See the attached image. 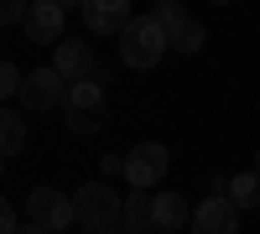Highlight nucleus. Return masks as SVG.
I'll return each mask as SVG.
<instances>
[{"instance_id":"1","label":"nucleus","mask_w":260,"mask_h":234,"mask_svg":"<svg viewBox=\"0 0 260 234\" xmlns=\"http://www.w3.org/2000/svg\"><path fill=\"white\" fill-rule=\"evenodd\" d=\"M167 26L156 16H136L130 26L120 31V57H125V68H136V73H146V68H156V62L167 57Z\"/></svg>"},{"instance_id":"2","label":"nucleus","mask_w":260,"mask_h":234,"mask_svg":"<svg viewBox=\"0 0 260 234\" xmlns=\"http://www.w3.org/2000/svg\"><path fill=\"white\" fill-rule=\"evenodd\" d=\"M73 208H78V224L99 234V229H115L120 214H125V198L110 193V182H83L78 193H73Z\"/></svg>"},{"instance_id":"3","label":"nucleus","mask_w":260,"mask_h":234,"mask_svg":"<svg viewBox=\"0 0 260 234\" xmlns=\"http://www.w3.org/2000/svg\"><path fill=\"white\" fill-rule=\"evenodd\" d=\"M99 125H104V89L94 78L68 83V130L73 136H94Z\"/></svg>"},{"instance_id":"4","label":"nucleus","mask_w":260,"mask_h":234,"mask_svg":"<svg viewBox=\"0 0 260 234\" xmlns=\"http://www.w3.org/2000/svg\"><path fill=\"white\" fill-rule=\"evenodd\" d=\"M26 219L47 224L52 234H68V224H78V208H73V198H62L57 187H31L26 193Z\"/></svg>"},{"instance_id":"5","label":"nucleus","mask_w":260,"mask_h":234,"mask_svg":"<svg viewBox=\"0 0 260 234\" xmlns=\"http://www.w3.org/2000/svg\"><path fill=\"white\" fill-rule=\"evenodd\" d=\"M21 104L26 110H52V104H68V78H62L52 62L47 68H31L21 78Z\"/></svg>"},{"instance_id":"6","label":"nucleus","mask_w":260,"mask_h":234,"mask_svg":"<svg viewBox=\"0 0 260 234\" xmlns=\"http://www.w3.org/2000/svg\"><path fill=\"white\" fill-rule=\"evenodd\" d=\"M167 166H172V151L161 141H141L136 151L125 156V177L136 182V187H156L161 177H167Z\"/></svg>"},{"instance_id":"7","label":"nucleus","mask_w":260,"mask_h":234,"mask_svg":"<svg viewBox=\"0 0 260 234\" xmlns=\"http://www.w3.org/2000/svg\"><path fill=\"white\" fill-rule=\"evenodd\" d=\"M192 234H234L240 229V208L229 203V193H213L203 203H192Z\"/></svg>"},{"instance_id":"8","label":"nucleus","mask_w":260,"mask_h":234,"mask_svg":"<svg viewBox=\"0 0 260 234\" xmlns=\"http://www.w3.org/2000/svg\"><path fill=\"white\" fill-rule=\"evenodd\" d=\"M62 21H68V11H62L57 0H31V11H26V21H21V26H26L31 42H42V47H57V42L68 37V26H62Z\"/></svg>"},{"instance_id":"9","label":"nucleus","mask_w":260,"mask_h":234,"mask_svg":"<svg viewBox=\"0 0 260 234\" xmlns=\"http://www.w3.org/2000/svg\"><path fill=\"white\" fill-rule=\"evenodd\" d=\"M130 21V0H83V26L94 37H120Z\"/></svg>"},{"instance_id":"10","label":"nucleus","mask_w":260,"mask_h":234,"mask_svg":"<svg viewBox=\"0 0 260 234\" xmlns=\"http://www.w3.org/2000/svg\"><path fill=\"white\" fill-rule=\"evenodd\" d=\"M52 68L68 78V83H78V78H94V47L83 37H62L57 47H52Z\"/></svg>"},{"instance_id":"11","label":"nucleus","mask_w":260,"mask_h":234,"mask_svg":"<svg viewBox=\"0 0 260 234\" xmlns=\"http://www.w3.org/2000/svg\"><path fill=\"white\" fill-rule=\"evenodd\" d=\"M151 219H156V234H177L182 224H192V208L182 193H156L151 198Z\"/></svg>"},{"instance_id":"12","label":"nucleus","mask_w":260,"mask_h":234,"mask_svg":"<svg viewBox=\"0 0 260 234\" xmlns=\"http://www.w3.org/2000/svg\"><path fill=\"white\" fill-rule=\"evenodd\" d=\"M120 224H125V234H156V219H151V198H146V187H136V193L125 198Z\"/></svg>"},{"instance_id":"13","label":"nucleus","mask_w":260,"mask_h":234,"mask_svg":"<svg viewBox=\"0 0 260 234\" xmlns=\"http://www.w3.org/2000/svg\"><path fill=\"white\" fill-rule=\"evenodd\" d=\"M224 193L234 208H260V172H234L224 182Z\"/></svg>"},{"instance_id":"14","label":"nucleus","mask_w":260,"mask_h":234,"mask_svg":"<svg viewBox=\"0 0 260 234\" xmlns=\"http://www.w3.org/2000/svg\"><path fill=\"white\" fill-rule=\"evenodd\" d=\"M21 146H26V120L0 104V156H16Z\"/></svg>"},{"instance_id":"15","label":"nucleus","mask_w":260,"mask_h":234,"mask_svg":"<svg viewBox=\"0 0 260 234\" xmlns=\"http://www.w3.org/2000/svg\"><path fill=\"white\" fill-rule=\"evenodd\" d=\"M203 37H208V31H203L198 21H192V16L182 21V26H172V31H167V42H172V52H182V57H187V52H198V47H203Z\"/></svg>"},{"instance_id":"16","label":"nucleus","mask_w":260,"mask_h":234,"mask_svg":"<svg viewBox=\"0 0 260 234\" xmlns=\"http://www.w3.org/2000/svg\"><path fill=\"white\" fill-rule=\"evenodd\" d=\"M151 16H156V21H161L167 31H172V26H182V21H187V11L177 6V0H156V11H151Z\"/></svg>"},{"instance_id":"17","label":"nucleus","mask_w":260,"mask_h":234,"mask_svg":"<svg viewBox=\"0 0 260 234\" xmlns=\"http://www.w3.org/2000/svg\"><path fill=\"white\" fill-rule=\"evenodd\" d=\"M31 0H0V26H16V21H26Z\"/></svg>"},{"instance_id":"18","label":"nucleus","mask_w":260,"mask_h":234,"mask_svg":"<svg viewBox=\"0 0 260 234\" xmlns=\"http://www.w3.org/2000/svg\"><path fill=\"white\" fill-rule=\"evenodd\" d=\"M21 68H11V62H0V99H11V94H21Z\"/></svg>"},{"instance_id":"19","label":"nucleus","mask_w":260,"mask_h":234,"mask_svg":"<svg viewBox=\"0 0 260 234\" xmlns=\"http://www.w3.org/2000/svg\"><path fill=\"white\" fill-rule=\"evenodd\" d=\"M21 229V219H16V208L6 203V198H0V234H16Z\"/></svg>"},{"instance_id":"20","label":"nucleus","mask_w":260,"mask_h":234,"mask_svg":"<svg viewBox=\"0 0 260 234\" xmlns=\"http://www.w3.org/2000/svg\"><path fill=\"white\" fill-rule=\"evenodd\" d=\"M115 172H125V156H104V182H110Z\"/></svg>"},{"instance_id":"21","label":"nucleus","mask_w":260,"mask_h":234,"mask_svg":"<svg viewBox=\"0 0 260 234\" xmlns=\"http://www.w3.org/2000/svg\"><path fill=\"white\" fill-rule=\"evenodd\" d=\"M16 234H52V229H47V224H37V219H26V224H21Z\"/></svg>"},{"instance_id":"22","label":"nucleus","mask_w":260,"mask_h":234,"mask_svg":"<svg viewBox=\"0 0 260 234\" xmlns=\"http://www.w3.org/2000/svg\"><path fill=\"white\" fill-rule=\"evenodd\" d=\"M57 6H62V11H83V0H57Z\"/></svg>"},{"instance_id":"23","label":"nucleus","mask_w":260,"mask_h":234,"mask_svg":"<svg viewBox=\"0 0 260 234\" xmlns=\"http://www.w3.org/2000/svg\"><path fill=\"white\" fill-rule=\"evenodd\" d=\"M99 234H125V229H99Z\"/></svg>"},{"instance_id":"24","label":"nucleus","mask_w":260,"mask_h":234,"mask_svg":"<svg viewBox=\"0 0 260 234\" xmlns=\"http://www.w3.org/2000/svg\"><path fill=\"white\" fill-rule=\"evenodd\" d=\"M255 172H260V151H255Z\"/></svg>"},{"instance_id":"25","label":"nucleus","mask_w":260,"mask_h":234,"mask_svg":"<svg viewBox=\"0 0 260 234\" xmlns=\"http://www.w3.org/2000/svg\"><path fill=\"white\" fill-rule=\"evenodd\" d=\"M213 6H229V0H213Z\"/></svg>"}]
</instances>
